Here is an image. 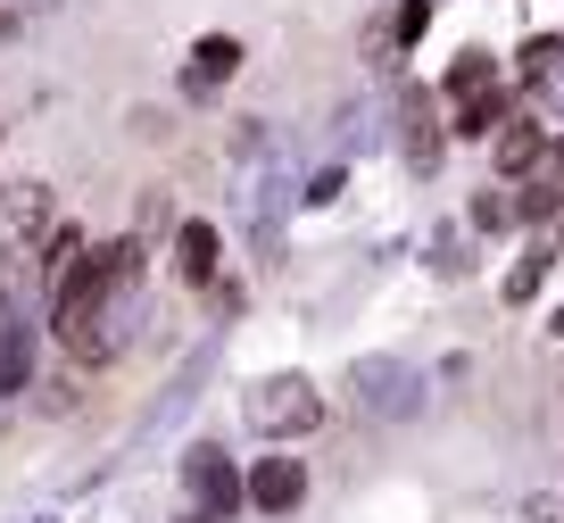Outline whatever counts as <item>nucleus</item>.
I'll return each mask as SVG.
<instances>
[{"mask_svg":"<svg viewBox=\"0 0 564 523\" xmlns=\"http://www.w3.org/2000/svg\"><path fill=\"white\" fill-rule=\"evenodd\" d=\"M249 424H258L265 440L316 433V424H324V399H316V383H300V374H274V383L249 391Z\"/></svg>","mask_w":564,"mask_h":523,"instance_id":"1","label":"nucleus"},{"mask_svg":"<svg viewBox=\"0 0 564 523\" xmlns=\"http://www.w3.org/2000/svg\"><path fill=\"white\" fill-rule=\"evenodd\" d=\"M183 515H208V523H225L232 506H249V473H232L225 466V449H192L183 457Z\"/></svg>","mask_w":564,"mask_h":523,"instance_id":"2","label":"nucleus"},{"mask_svg":"<svg viewBox=\"0 0 564 523\" xmlns=\"http://www.w3.org/2000/svg\"><path fill=\"white\" fill-rule=\"evenodd\" d=\"M300 499H307V457L274 449V457H258V466H249V506H258V515L291 523V515H300Z\"/></svg>","mask_w":564,"mask_h":523,"instance_id":"3","label":"nucleus"},{"mask_svg":"<svg viewBox=\"0 0 564 523\" xmlns=\"http://www.w3.org/2000/svg\"><path fill=\"white\" fill-rule=\"evenodd\" d=\"M175 275L192 282V291H216V275H225V233H216L208 216H192V225L175 233Z\"/></svg>","mask_w":564,"mask_h":523,"instance_id":"4","label":"nucleus"},{"mask_svg":"<svg viewBox=\"0 0 564 523\" xmlns=\"http://www.w3.org/2000/svg\"><path fill=\"white\" fill-rule=\"evenodd\" d=\"M34 357H42L34 324H25L18 308H0V399H18V391L34 383Z\"/></svg>","mask_w":564,"mask_h":523,"instance_id":"5","label":"nucleus"},{"mask_svg":"<svg viewBox=\"0 0 564 523\" xmlns=\"http://www.w3.org/2000/svg\"><path fill=\"white\" fill-rule=\"evenodd\" d=\"M232 75H241V42H232V34H199V42H192V67H183V92H192V100H208V92L232 84Z\"/></svg>","mask_w":564,"mask_h":523,"instance_id":"6","label":"nucleus"},{"mask_svg":"<svg viewBox=\"0 0 564 523\" xmlns=\"http://www.w3.org/2000/svg\"><path fill=\"white\" fill-rule=\"evenodd\" d=\"M547 158H556V150H547V125L540 117H514L507 134H498V174H540Z\"/></svg>","mask_w":564,"mask_h":523,"instance_id":"7","label":"nucleus"},{"mask_svg":"<svg viewBox=\"0 0 564 523\" xmlns=\"http://www.w3.org/2000/svg\"><path fill=\"white\" fill-rule=\"evenodd\" d=\"M51 216V200H42V183H18V192H0V233L9 242H25V233Z\"/></svg>","mask_w":564,"mask_h":523,"instance_id":"8","label":"nucleus"},{"mask_svg":"<svg viewBox=\"0 0 564 523\" xmlns=\"http://www.w3.org/2000/svg\"><path fill=\"white\" fill-rule=\"evenodd\" d=\"M481 92H490V58H481V51H474V58H465V67H457V75H448V100H457V108H465V100H481Z\"/></svg>","mask_w":564,"mask_h":523,"instance_id":"9","label":"nucleus"},{"mask_svg":"<svg viewBox=\"0 0 564 523\" xmlns=\"http://www.w3.org/2000/svg\"><path fill=\"white\" fill-rule=\"evenodd\" d=\"M423 25H432V0H406V9H399V34H406V42H415V34H423Z\"/></svg>","mask_w":564,"mask_h":523,"instance_id":"10","label":"nucleus"},{"mask_svg":"<svg viewBox=\"0 0 564 523\" xmlns=\"http://www.w3.org/2000/svg\"><path fill=\"white\" fill-rule=\"evenodd\" d=\"M9 34H18V18H9V9H0V42H9Z\"/></svg>","mask_w":564,"mask_h":523,"instance_id":"11","label":"nucleus"},{"mask_svg":"<svg viewBox=\"0 0 564 523\" xmlns=\"http://www.w3.org/2000/svg\"><path fill=\"white\" fill-rule=\"evenodd\" d=\"M556 332H564V308H556Z\"/></svg>","mask_w":564,"mask_h":523,"instance_id":"12","label":"nucleus"}]
</instances>
